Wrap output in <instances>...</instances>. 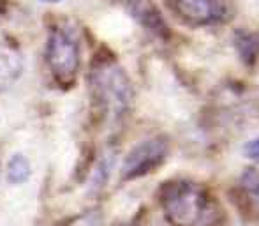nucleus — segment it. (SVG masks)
<instances>
[{
  "label": "nucleus",
  "mask_w": 259,
  "mask_h": 226,
  "mask_svg": "<svg viewBox=\"0 0 259 226\" xmlns=\"http://www.w3.org/2000/svg\"><path fill=\"white\" fill-rule=\"evenodd\" d=\"M23 71V60L20 53L4 43H0V92L9 89Z\"/></svg>",
  "instance_id": "obj_6"
},
{
  "label": "nucleus",
  "mask_w": 259,
  "mask_h": 226,
  "mask_svg": "<svg viewBox=\"0 0 259 226\" xmlns=\"http://www.w3.org/2000/svg\"><path fill=\"white\" fill-rule=\"evenodd\" d=\"M245 154L249 159L259 163V138H254V140H250L249 143L245 145Z\"/></svg>",
  "instance_id": "obj_9"
},
{
  "label": "nucleus",
  "mask_w": 259,
  "mask_h": 226,
  "mask_svg": "<svg viewBox=\"0 0 259 226\" xmlns=\"http://www.w3.org/2000/svg\"><path fill=\"white\" fill-rule=\"evenodd\" d=\"M169 6L191 25H211L224 18V7L219 0H169Z\"/></svg>",
  "instance_id": "obj_5"
},
{
  "label": "nucleus",
  "mask_w": 259,
  "mask_h": 226,
  "mask_svg": "<svg viewBox=\"0 0 259 226\" xmlns=\"http://www.w3.org/2000/svg\"><path fill=\"white\" fill-rule=\"evenodd\" d=\"M30 177V163L25 156L14 154L7 163V180L11 184H23Z\"/></svg>",
  "instance_id": "obj_7"
},
{
  "label": "nucleus",
  "mask_w": 259,
  "mask_h": 226,
  "mask_svg": "<svg viewBox=\"0 0 259 226\" xmlns=\"http://www.w3.org/2000/svg\"><path fill=\"white\" fill-rule=\"evenodd\" d=\"M160 205L173 226H215L221 219L215 200L196 182H167L160 189Z\"/></svg>",
  "instance_id": "obj_1"
},
{
  "label": "nucleus",
  "mask_w": 259,
  "mask_h": 226,
  "mask_svg": "<svg viewBox=\"0 0 259 226\" xmlns=\"http://www.w3.org/2000/svg\"><path fill=\"white\" fill-rule=\"evenodd\" d=\"M46 62L53 78L60 85L74 83L79 69V46L76 37L65 28H55L46 45Z\"/></svg>",
  "instance_id": "obj_3"
},
{
  "label": "nucleus",
  "mask_w": 259,
  "mask_h": 226,
  "mask_svg": "<svg viewBox=\"0 0 259 226\" xmlns=\"http://www.w3.org/2000/svg\"><path fill=\"white\" fill-rule=\"evenodd\" d=\"M41 2H48V4H55V2H60V0H41Z\"/></svg>",
  "instance_id": "obj_10"
},
{
  "label": "nucleus",
  "mask_w": 259,
  "mask_h": 226,
  "mask_svg": "<svg viewBox=\"0 0 259 226\" xmlns=\"http://www.w3.org/2000/svg\"><path fill=\"white\" fill-rule=\"evenodd\" d=\"M240 184H242L243 191L247 193V196L252 200L254 205L259 209V170H254V168L247 170L245 173L242 175Z\"/></svg>",
  "instance_id": "obj_8"
},
{
  "label": "nucleus",
  "mask_w": 259,
  "mask_h": 226,
  "mask_svg": "<svg viewBox=\"0 0 259 226\" xmlns=\"http://www.w3.org/2000/svg\"><path fill=\"white\" fill-rule=\"evenodd\" d=\"M92 92L106 119L120 120L133 103V87L116 62L103 60L92 69Z\"/></svg>",
  "instance_id": "obj_2"
},
{
  "label": "nucleus",
  "mask_w": 259,
  "mask_h": 226,
  "mask_svg": "<svg viewBox=\"0 0 259 226\" xmlns=\"http://www.w3.org/2000/svg\"><path fill=\"white\" fill-rule=\"evenodd\" d=\"M167 158V141L164 138H150L138 143L122 163V180H133L155 171Z\"/></svg>",
  "instance_id": "obj_4"
}]
</instances>
